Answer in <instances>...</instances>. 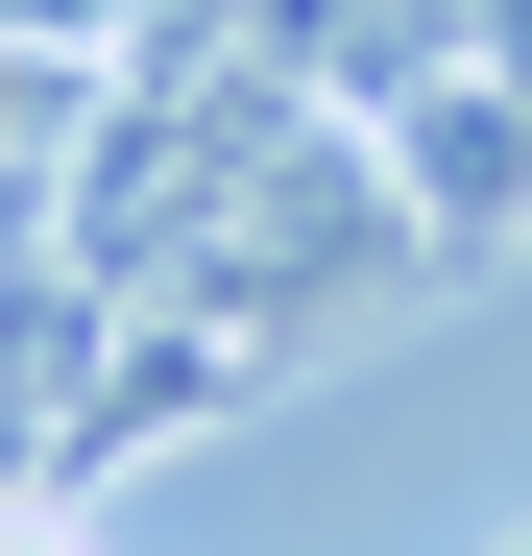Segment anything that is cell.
Returning a JSON list of instances; mask_svg holds the SVG:
<instances>
[{
	"label": "cell",
	"instance_id": "obj_1",
	"mask_svg": "<svg viewBox=\"0 0 532 556\" xmlns=\"http://www.w3.org/2000/svg\"><path fill=\"white\" fill-rule=\"evenodd\" d=\"M364 146H388V194L435 218V266H484V242L532 218V98H508V73H411Z\"/></svg>",
	"mask_w": 532,
	"mask_h": 556
},
{
	"label": "cell",
	"instance_id": "obj_2",
	"mask_svg": "<svg viewBox=\"0 0 532 556\" xmlns=\"http://www.w3.org/2000/svg\"><path fill=\"white\" fill-rule=\"evenodd\" d=\"M0 556H73V484H0Z\"/></svg>",
	"mask_w": 532,
	"mask_h": 556
},
{
	"label": "cell",
	"instance_id": "obj_3",
	"mask_svg": "<svg viewBox=\"0 0 532 556\" xmlns=\"http://www.w3.org/2000/svg\"><path fill=\"white\" fill-rule=\"evenodd\" d=\"M460 49H484V73H508V98H532V0H484V25H460Z\"/></svg>",
	"mask_w": 532,
	"mask_h": 556
}]
</instances>
